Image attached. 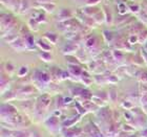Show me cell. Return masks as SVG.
<instances>
[{"mask_svg":"<svg viewBox=\"0 0 147 137\" xmlns=\"http://www.w3.org/2000/svg\"><path fill=\"white\" fill-rule=\"evenodd\" d=\"M28 72V68L26 67V66H22V67H20V69L18 70V76L22 78V76H26Z\"/></svg>","mask_w":147,"mask_h":137,"instance_id":"36","label":"cell"},{"mask_svg":"<svg viewBox=\"0 0 147 137\" xmlns=\"http://www.w3.org/2000/svg\"><path fill=\"white\" fill-rule=\"evenodd\" d=\"M32 137H41V135L36 131H33L32 132Z\"/></svg>","mask_w":147,"mask_h":137,"instance_id":"48","label":"cell"},{"mask_svg":"<svg viewBox=\"0 0 147 137\" xmlns=\"http://www.w3.org/2000/svg\"><path fill=\"white\" fill-rule=\"evenodd\" d=\"M69 19H73V14H71V11L67 9H61V11L58 13V15H57V20H58V22L67 21Z\"/></svg>","mask_w":147,"mask_h":137,"instance_id":"10","label":"cell"},{"mask_svg":"<svg viewBox=\"0 0 147 137\" xmlns=\"http://www.w3.org/2000/svg\"><path fill=\"white\" fill-rule=\"evenodd\" d=\"M61 137H79L82 134V130L80 128H62L60 131Z\"/></svg>","mask_w":147,"mask_h":137,"instance_id":"7","label":"cell"},{"mask_svg":"<svg viewBox=\"0 0 147 137\" xmlns=\"http://www.w3.org/2000/svg\"><path fill=\"white\" fill-rule=\"evenodd\" d=\"M38 3H51L53 2L54 0H36Z\"/></svg>","mask_w":147,"mask_h":137,"instance_id":"46","label":"cell"},{"mask_svg":"<svg viewBox=\"0 0 147 137\" xmlns=\"http://www.w3.org/2000/svg\"><path fill=\"white\" fill-rule=\"evenodd\" d=\"M65 59H66L68 65H80V61L78 60V58H77L76 55H65Z\"/></svg>","mask_w":147,"mask_h":137,"instance_id":"25","label":"cell"},{"mask_svg":"<svg viewBox=\"0 0 147 137\" xmlns=\"http://www.w3.org/2000/svg\"><path fill=\"white\" fill-rule=\"evenodd\" d=\"M11 46H12V48H14L15 50H17V51H22V50L26 49L24 41H23L22 38H18L15 42H13L12 44H11Z\"/></svg>","mask_w":147,"mask_h":137,"instance_id":"14","label":"cell"},{"mask_svg":"<svg viewBox=\"0 0 147 137\" xmlns=\"http://www.w3.org/2000/svg\"><path fill=\"white\" fill-rule=\"evenodd\" d=\"M78 49H79L78 44H77L76 42H74V41H71V42L67 43L66 45H64V47L62 48V52H63L65 55H71V53L77 52Z\"/></svg>","mask_w":147,"mask_h":137,"instance_id":"8","label":"cell"},{"mask_svg":"<svg viewBox=\"0 0 147 137\" xmlns=\"http://www.w3.org/2000/svg\"><path fill=\"white\" fill-rule=\"evenodd\" d=\"M51 103H52L51 95L46 94V93L40 95L36 105H35V115H43L46 110L49 108Z\"/></svg>","mask_w":147,"mask_h":137,"instance_id":"1","label":"cell"},{"mask_svg":"<svg viewBox=\"0 0 147 137\" xmlns=\"http://www.w3.org/2000/svg\"><path fill=\"white\" fill-rule=\"evenodd\" d=\"M1 137H13V130L2 127L1 129Z\"/></svg>","mask_w":147,"mask_h":137,"instance_id":"34","label":"cell"},{"mask_svg":"<svg viewBox=\"0 0 147 137\" xmlns=\"http://www.w3.org/2000/svg\"><path fill=\"white\" fill-rule=\"evenodd\" d=\"M123 107H125L126 109H131L132 103L130 101H125L124 103H123Z\"/></svg>","mask_w":147,"mask_h":137,"instance_id":"45","label":"cell"},{"mask_svg":"<svg viewBox=\"0 0 147 137\" xmlns=\"http://www.w3.org/2000/svg\"><path fill=\"white\" fill-rule=\"evenodd\" d=\"M35 87H33V86H24V87H22V88H20L17 91V94L19 95V96H21V95H32L35 93Z\"/></svg>","mask_w":147,"mask_h":137,"instance_id":"13","label":"cell"},{"mask_svg":"<svg viewBox=\"0 0 147 137\" xmlns=\"http://www.w3.org/2000/svg\"><path fill=\"white\" fill-rule=\"evenodd\" d=\"M3 5L7 6L9 9H12L13 12H19V7H20V3L21 0H1Z\"/></svg>","mask_w":147,"mask_h":137,"instance_id":"9","label":"cell"},{"mask_svg":"<svg viewBox=\"0 0 147 137\" xmlns=\"http://www.w3.org/2000/svg\"><path fill=\"white\" fill-rule=\"evenodd\" d=\"M75 1H76L77 4H79V5H82L83 7H84V6L88 5V3H89V1H90V0H75Z\"/></svg>","mask_w":147,"mask_h":137,"instance_id":"41","label":"cell"},{"mask_svg":"<svg viewBox=\"0 0 147 137\" xmlns=\"http://www.w3.org/2000/svg\"><path fill=\"white\" fill-rule=\"evenodd\" d=\"M141 57H142V59H143V61L147 64V51L144 48L141 49Z\"/></svg>","mask_w":147,"mask_h":137,"instance_id":"43","label":"cell"},{"mask_svg":"<svg viewBox=\"0 0 147 137\" xmlns=\"http://www.w3.org/2000/svg\"><path fill=\"white\" fill-rule=\"evenodd\" d=\"M9 87V76H6L4 73H1V92L3 93H5V89L7 90Z\"/></svg>","mask_w":147,"mask_h":137,"instance_id":"15","label":"cell"},{"mask_svg":"<svg viewBox=\"0 0 147 137\" xmlns=\"http://www.w3.org/2000/svg\"><path fill=\"white\" fill-rule=\"evenodd\" d=\"M17 114V110L14 106L9 104H2L1 106V119L7 118L9 116Z\"/></svg>","mask_w":147,"mask_h":137,"instance_id":"6","label":"cell"},{"mask_svg":"<svg viewBox=\"0 0 147 137\" xmlns=\"http://www.w3.org/2000/svg\"><path fill=\"white\" fill-rule=\"evenodd\" d=\"M31 9V5H30V2L28 0H21V3H20V7H19V14H26L28 9Z\"/></svg>","mask_w":147,"mask_h":137,"instance_id":"20","label":"cell"},{"mask_svg":"<svg viewBox=\"0 0 147 137\" xmlns=\"http://www.w3.org/2000/svg\"><path fill=\"white\" fill-rule=\"evenodd\" d=\"M101 11L100 9V7L97 5H94V6H84V7H82V13L84 14V15L86 16H89V17H94V16L97 14V13H99Z\"/></svg>","mask_w":147,"mask_h":137,"instance_id":"11","label":"cell"},{"mask_svg":"<svg viewBox=\"0 0 147 137\" xmlns=\"http://www.w3.org/2000/svg\"><path fill=\"white\" fill-rule=\"evenodd\" d=\"M144 28H143V24H142L141 22H136L134 24L130 26V34L131 35H137V34H140L142 31H143Z\"/></svg>","mask_w":147,"mask_h":137,"instance_id":"16","label":"cell"},{"mask_svg":"<svg viewBox=\"0 0 147 137\" xmlns=\"http://www.w3.org/2000/svg\"><path fill=\"white\" fill-rule=\"evenodd\" d=\"M103 13H104V16H105V22H106L107 24H110V23L113 22V15H111L109 9L106 7V6H104V7H103Z\"/></svg>","mask_w":147,"mask_h":137,"instance_id":"27","label":"cell"},{"mask_svg":"<svg viewBox=\"0 0 147 137\" xmlns=\"http://www.w3.org/2000/svg\"><path fill=\"white\" fill-rule=\"evenodd\" d=\"M111 53H113V60H115L116 63H122L124 61V53L120 49H115Z\"/></svg>","mask_w":147,"mask_h":137,"instance_id":"17","label":"cell"},{"mask_svg":"<svg viewBox=\"0 0 147 137\" xmlns=\"http://www.w3.org/2000/svg\"><path fill=\"white\" fill-rule=\"evenodd\" d=\"M85 47L88 49L90 53H99L98 39L96 37H89L85 39Z\"/></svg>","mask_w":147,"mask_h":137,"instance_id":"5","label":"cell"},{"mask_svg":"<svg viewBox=\"0 0 147 137\" xmlns=\"http://www.w3.org/2000/svg\"><path fill=\"white\" fill-rule=\"evenodd\" d=\"M67 71L71 73V76H75V78H81L84 70L81 69L80 65H68Z\"/></svg>","mask_w":147,"mask_h":137,"instance_id":"12","label":"cell"},{"mask_svg":"<svg viewBox=\"0 0 147 137\" xmlns=\"http://www.w3.org/2000/svg\"><path fill=\"white\" fill-rule=\"evenodd\" d=\"M75 108H76L77 111H78V114H81V115H83V114H85V113L87 112V111L85 110V108L83 107V105H81L79 102H76Z\"/></svg>","mask_w":147,"mask_h":137,"instance_id":"33","label":"cell"},{"mask_svg":"<svg viewBox=\"0 0 147 137\" xmlns=\"http://www.w3.org/2000/svg\"><path fill=\"white\" fill-rule=\"evenodd\" d=\"M108 100H110V102H116L117 100V90L115 88H111L108 90Z\"/></svg>","mask_w":147,"mask_h":137,"instance_id":"32","label":"cell"},{"mask_svg":"<svg viewBox=\"0 0 147 137\" xmlns=\"http://www.w3.org/2000/svg\"><path fill=\"white\" fill-rule=\"evenodd\" d=\"M143 48H144L145 50H146V51H147V42H146V46H145V47H143Z\"/></svg>","mask_w":147,"mask_h":137,"instance_id":"50","label":"cell"},{"mask_svg":"<svg viewBox=\"0 0 147 137\" xmlns=\"http://www.w3.org/2000/svg\"><path fill=\"white\" fill-rule=\"evenodd\" d=\"M141 137H147V129H145V130H142Z\"/></svg>","mask_w":147,"mask_h":137,"instance_id":"49","label":"cell"},{"mask_svg":"<svg viewBox=\"0 0 147 137\" xmlns=\"http://www.w3.org/2000/svg\"><path fill=\"white\" fill-rule=\"evenodd\" d=\"M51 80H52V76L49 72L43 71V70H36L33 73V81H34L35 85L41 87V89L49 85L51 83Z\"/></svg>","mask_w":147,"mask_h":137,"instance_id":"2","label":"cell"},{"mask_svg":"<svg viewBox=\"0 0 147 137\" xmlns=\"http://www.w3.org/2000/svg\"><path fill=\"white\" fill-rule=\"evenodd\" d=\"M82 105L83 107L85 108L86 111H95V110H97V105H96L94 102H90V101H85V102H82Z\"/></svg>","mask_w":147,"mask_h":137,"instance_id":"23","label":"cell"},{"mask_svg":"<svg viewBox=\"0 0 147 137\" xmlns=\"http://www.w3.org/2000/svg\"><path fill=\"white\" fill-rule=\"evenodd\" d=\"M128 12H129V7L124 2H120L118 4V13H119L120 15H127Z\"/></svg>","mask_w":147,"mask_h":137,"instance_id":"24","label":"cell"},{"mask_svg":"<svg viewBox=\"0 0 147 137\" xmlns=\"http://www.w3.org/2000/svg\"><path fill=\"white\" fill-rule=\"evenodd\" d=\"M44 125L45 127L49 130V132L52 134H57L61 131V128H60V120H59L58 117L52 115L49 116V118L44 122Z\"/></svg>","mask_w":147,"mask_h":137,"instance_id":"3","label":"cell"},{"mask_svg":"<svg viewBox=\"0 0 147 137\" xmlns=\"http://www.w3.org/2000/svg\"><path fill=\"white\" fill-rule=\"evenodd\" d=\"M107 82L108 83H117L118 82V78L116 76H113V74H108L107 76Z\"/></svg>","mask_w":147,"mask_h":137,"instance_id":"40","label":"cell"},{"mask_svg":"<svg viewBox=\"0 0 147 137\" xmlns=\"http://www.w3.org/2000/svg\"><path fill=\"white\" fill-rule=\"evenodd\" d=\"M44 38H46V40L49 43H52V44H56L57 41H58V37H57L56 34H54V33H46L44 35Z\"/></svg>","mask_w":147,"mask_h":137,"instance_id":"28","label":"cell"},{"mask_svg":"<svg viewBox=\"0 0 147 137\" xmlns=\"http://www.w3.org/2000/svg\"><path fill=\"white\" fill-rule=\"evenodd\" d=\"M103 35H104V37H105V40L107 41V42H113V39H115V37H113V35L110 33V31H103Z\"/></svg>","mask_w":147,"mask_h":137,"instance_id":"35","label":"cell"},{"mask_svg":"<svg viewBox=\"0 0 147 137\" xmlns=\"http://www.w3.org/2000/svg\"><path fill=\"white\" fill-rule=\"evenodd\" d=\"M39 58L42 60L43 62H51L53 60L52 55L49 53V51H44V50H41L39 52Z\"/></svg>","mask_w":147,"mask_h":137,"instance_id":"22","label":"cell"},{"mask_svg":"<svg viewBox=\"0 0 147 137\" xmlns=\"http://www.w3.org/2000/svg\"><path fill=\"white\" fill-rule=\"evenodd\" d=\"M129 11H131L132 13H140V6L139 5H136V4H134V5H129Z\"/></svg>","mask_w":147,"mask_h":137,"instance_id":"42","label":"cell"},{"mask_svg":"<svg viewBox=\"0 0 147 137\" xmlns=\"http://www.w3.org/2000/svg\"><path fill=\"white\" fill-rule=\"evenodd\" d=\"M38 26H39V23L36 21V19H34V18L30 19V21H28V27H30L31 31H38Z\"/></svg>","mask_w":147,"mask_h":137,"instance_id":"30","label":"cell"},{"mask_svg":"<svg viewBox=\"0 0 147 137\" xmlns=\"http://www.w3.org/2000/svg\"><path fill=\"white\" fill-rule=\"evenodd\" d=\"M53 115L56 116V117H59V116H61V111L60 110H56L55 112L53 113Z\"/></svg>","mask_w":147,"mask_h":137,"instance_id":"47","label":"cell"},{"mask_svg":"<svg viewBox=\"0 0 147 137\" xmlns=\"http://www.w3.org/2000/svg\"><path fill=\"white\" fill-rule=\"evenodd\" d=\"M17 39H18V35L15 34V33H11V34L3 37V40H4L6 43H9V44H12L13 42H15Z\"/></svg>","mask_w":147,"mask_h":137,"instance_id":"26","label":"cell"},{"mask_svg":"<svg viewBox=\"0 0 147 137\" xmlns=\"http://www.w3.org/2000/svg\"><path fill=\"white\" fill-rule=\"evenodd\" d=\"M16 95H18L17 94V92L13 91V90H9V91H6L5 93H3L2 98L3 100H5L6 98V101H9V100H15Z\"/></svg>","mask_w":147,"mask_h":137,"instance_id":"29","label":"cell"},{"mask_svg":"<svg viewBox=\"0 0 147 137\" xmlns=\"http://www.w3.org/2000/svg\"><path fill=\"white\" fill-rule=\"evenodd\" d=\"M139 42V38L137 35H130L128 38V43L130 44V45H134V44H136V43Z\"/></svg>","mask_w":147,"mask_h":137,"instance_id":"37","label":"cell"},{"mask_svg":"<svg viewBox=\"0 0 147 137\" xmlns=\"http://www.w3.org/2000/svg\"><path fill=\"white\" fill-rule=\"evenodd\" d=\"M13 137H32V132L28 130H15L13 131Z\"/></svg>","mask_w":147,"mask_h":137,"instance_id":"19","label":"cell"},{"mask_svg":"<svg viewBox=\"0 0 147 137\" xmlns=\"http://www.w3.org/2000/svg\"><path fill=\"white\" fill-rule=\"evenodd\" d=\"M5 69H6V71H9V72H13L14 69H15V66H14L11 62H6L5 63Z\"/></svg>","mask_w":147,"mask_h":137,"instance_id":"39","label":"cell"},{"mask_svg":"<svg viewBox=\"0 0 147 137\" xmlns=\"http://www.w3.org/2000/svg\"><path fill=\"white\" fill-rule=\"evenodd\" d=\"M39 4H40V6H41V7H42V9L47 13H53L56 9L55 3H53V2H51V3H39Z\"/></svg>","mask_w":147,"mask_h":137,"instance_id":"21","label":"cell"},{"mask_svg":"<svg viewBox=\"0 0 147 137\" xmlns=\"http://www.w3.org/2000/svg\"><path fill=\"white\" fill-rule=\"evenodd\" d=\"M141 103L143 106H147V93H144L141 96Z\"/></svg>","mask_w":147,"mask_h":137,"instance_id":"44","label":"cell"},{"mask_svg":"<svg viewBox=\"0 0 147 137\" xmlns=\"http://www.w3.org/2000/svg\"><path fill=\"white\" fill-rule=\"evenodd\" d=\"M36 45L38 46V47H40L41 50H44V51H49V50L52 49V46H51L49 42H44L43 39L36 41Z\"/></svg>","mask_w":147,"mask_h":137,"instance_id":"18","label":"cell"},{"mask_svg":"<svg viewBox=\"0 0 147 137\" xmlns=\"http://www.w3.org/2000/svg\"><path fill=\"white\" fill-rule=\"evenodd\" d=\"M22 39L24 41L25 47L28 50H35L36 49V41L34 39V36L31 34L30 31H25L24 33H22Z\"/></svg>","mask_w":147,"mask_h":137,"instance_id":"4","label":"cell"},{"mask_svg":"<svg viewBox=\"0 0 147 137\" xmlns=\"http://www.w3.org/2000/svg\"><path fill=\"white\" fill-rule=\"evenodd\" d=\"M139 79H140L141 82L144 83V84H147V71H140Z\"/></svg>","mask_w":147,"mask_h":137,"instance_id":"38","label":"cell"},{"mask_svg":"<svg viewBox=\"0 0 147 137\" xmlns=\"http://www.w3.org/2000/svg\"><path fill=\"white\" fill-rule=\"evenodd\" d=\"M138 38H139V42L142 43V44H144V43L147 42V29L146 28H144V29L139 34Z\"/></svg>","mask_w":147,"mask_h":137,"instance_id":"31","label":"cell"}]
</instances>
